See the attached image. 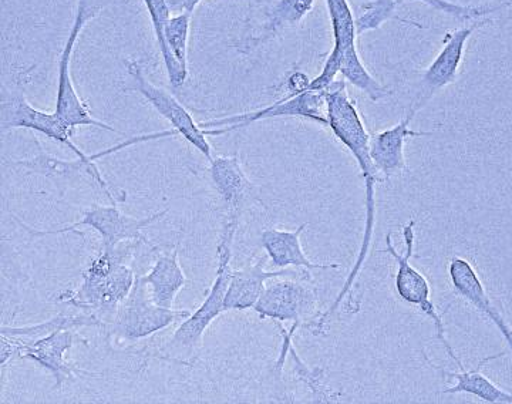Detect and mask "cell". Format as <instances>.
Returning <instances> with one entry per match:
<instances>
[{
	"instance_id": "5",
	"label": "cell",
	"mask_w": 512,
	"mask_h": 404,
	"mask_svg": "<svg viewBox=\"0 0 512 404\" xmlns=\"http://www.w3.org/2000/svg\"><path fill=\"white\" fill-rule=\"evenodd\" d=\"M191 315L187 309H168L157 305L151 299L146 282L137 275L133 289L126 301L121 303L109 323L111 335L114 338L138 342L170 328L173 323L184 321Z\"/></svg>"
},
{
	"instance_id": "17",
	"label": "cell",
	"mask_w": 512,
	"mask_h": 404,
	"mask_svg": "<svg viewBox=\"0 0 512 404\" xmlns=\"http://www.w3.org/2000/svg\"><path fill=\"white\" fill-rule=\"evenodd\" d=\"M265 259L242 269H232L227 295H225V311H247L254 309L256 303L265 292L266 282L276 278H293L292 269L266 271Z\"/></svg>"
},
{
	"instance_id": "27",
	"label": "cell",
	"mask_w": 512,
	"mask_h": 404,
	"mask_svg": "<svg viewBox=\"0 0 512 404\" xmlns=\"http://www.w3.org/2000/svg\"><path fill=\"white\" fill-rule=\"evenodd\" d=\"M191 13H178L168 20L164 30L165 45L178 65L188 72V40H190Z\"/></svg>"
},
{
	"instance_id": "19",
	"label": "cell",
	"mask_w": 512,
	"mask_h": 404,
	"mask_svg": "<svg viewBox=\"0 0 512 404\" xmlns=\"http://www.w3.org/2000/svg\"><path fill=\"white\" fill-rule=\"evenodd\" d=\"M178 249L180 245L177 244L173 251L158 255L150 272L141 275L151 299L163 308L174 309L175 298L187 285V276L178 259Z\"/></svg>"
},
{
	"instance_id": "30",
	"label": "cell",
	"mask_w": 512,
	"mask_h": 404,
	"mask_svg": "<svg viewBox=\"0 0 512 404\" xmlns=\"http://www.w3.org/2000/svg\"><path fill=\"white\" fill-rule=\"evenodd\" d=\"M167 2L174 15H178V13H191V15H194L195 9L204 0H167Z\"/></svg>"
},
{
	"instance_id": "1",
	"label": "cell",
	"mask_w": 512,
	"mask_h": 404,
	"mask_svg": "<svg viewBox=\"0 0 512 404\" xmlns=\"http://www.w3.org/2000/svg\"><path fill=\"white\" fill-rule=\"evenodd\" d=\"M138 245L143 244L128 242L114 251L101 249L83 272L79 288L60 292L56 302L82 309L109 325L136 282L137 275L126 261Z\"/></svg>"
},
{
	"instance_id": "7",
	"label": "cell",
	"mask_w": 512,
	"mask_h": 404,
	"mask_svg": "<svg viewBox=\"0 0 512 404\" xmlns=\"http://www.w3.org/2000/svg\"><path fill=\"white\" fill-rule=\"evenodd\" d=\"M167 214L168 208H165V210L157 211L156 214L148 215L146 218H134L124 214L116 204H111L110 207L93 205V207L83 211L82 220L60 228V230L35 232L26 225L25 227L33 237L63 234V232H74L79 227H89L100 235L101 249L114 251V249L121 247L123 244H128V242L153 247L150 239L146 238L143 231L154 222L163 220Z\"/></svg>"
},
{
	"instance_id": "15",
	"label": "cell",
	"mask_w": 512,
	"mask_h": 404,
	"mask_svg": "<svg viewBox=\"0 0 512 404\" xmlns=\"http://www.w3.org/2000/svg\"><path fill=\"white\" fill-rule=\"evenodd\" d=\"M15 339L19 343L18 359L32 360L52 373L57 389L76 375V366L66 359V353L73 348L76 340V332L72 329L53 332L36 340Z\"/></svg>"
},
{
	"instance_id": "23",
	"label": "cell",
	"mask_w": 512,
	"mask_h": 404,
	"mask_svg": "<svg viewBox=\"0 0 512 404\" xmlns=\"http://www.w3.org/2000/svg\"><path fill=\"white\" fill-rule=\"evenodd\" d=\"M325 5L328 9L330 26H332V52L339 57L340 66L359 59L360 55L356 47V39L359 35H357L356 19L348 0H325Z\"/></svg>"
},
{
	"instance_id": "14",
	"label": "cell",
	"mask_w": 512,
	"mask_h": 404,
	"mask_svg": "<svg viewBox=\"0 0 512 404\" xmlns=\"http://www.w3.org/2000/svg\"><path fill=\"white\" fill-rule=\"evenodd\" d=\"M448 276H450V282L456 295L473 305L484 318L493 323L507 342L512 353L511 325L505 321L500 309L491 301L490 295H488L487 289H485L474 265L466 258L453 257L450 264H448Z\"/></svg>"
},
{
	"instance_id": "12",
	"label": "cell",
	"mask_w": 512,
	"mask_h": 404,
	"mask_svg": "<svg viewBox=\"0 0 512 404\" xmlns=\"http://www.w3.org/2000/svg\"><path fill=\"white\" fill-rule=\"evenodd\" d=\"M212 185L225 210V227L238 230L242 215L261 204L259 188L245 173L238 156H217L210 161Z\"/></svg>"
},
{
	"instance_id": "26",
	"label": "cell",
	"mask_w": 512,
	"mask_h": 404,
	"mask_svg": "<svg viewBox=\"0 0 512 404\" xmlns=\"http://www.w3.org/2000/svg\"><path fill=\"white\" fill-rule=\"evenodd\" d=\"M403 0H370L362 6V15L356 19L357 35L382 28L387 20H399V22L410 23L421 28L412 20L400 18L397 15V8L402 5Z\"/></svg>"
},
{
	"instance_id": "22",
	"label": "cell",
	"mask_w": 512,
	"mask_h": 404,
	"mask_svg": "<svg viewBox=\"0 0 512 404\" xmlns=\"http://www.w3.org/2000/svg\"><path fill=\"white\" fill-rule=\"evenodd\" d=\"M316 0H276L274 5L266 10V19L261 32L252 37L247 49H256L268 40L281 35L286 29L295 28L312 12Z\"/></svg>"
},
{
	"instance_id": "9",
	"label": "cell",
	"mask_w": 512,
	"mask_h": 404,
	"mask_svg": "<svg viewBox=\"0 0 512 404\" xmlns=\"http://www.w3.org/2000/svg\"><path fill=\"white\" fill-rule=\"evenodd\" d=\"M126 66L128 76L133 82V90L140 93L157 113L171 124L178 136L187 140L195 150L200 151L202 156L211 161L214 157H212V147L207 138V130L195 123L190 111L185 109L173 94L151 83L140 63L136 60H127Z\"/></svg>"
},
{
	"instance_id": "21",
	"label": "cell",
	"mask_w": 512,
	"mask_h": 404,
	"mask_svg": "<svg viewBox=\"0 0 512 404\" xmlns=\"http://www.w3.org/2000/svg\"><path fill=\"white\" fill-rule=\"evenodd\" d=\"M282 336L281 352H279V358L276 360L275 369L279 373L284 369L286 359H291V366L293 376L308 387L309 392L315 397L316 402L332 403L338 402L339 396L333 395L332 390L323 383L325 375H323V369L309 368L306 365L305 360L299 356L298 350L293 346V336L288 329L284 328L282 323H276Z\"/></svg>"
},
{
	"instance_id": "16",
	"label": "cell",
	"mask_w": 512,
	"mask_h": 404,
	"mask_svg": "<svg viewBox=\"0 0 512 404\" xmlns=\"http://www.w3.org/2000/svg\"><path fill=\"white\" fill-rule=\"evenodd\" d=\"M413 119V114L407 113V116L396 126L370 136V157L377 171L382 175L383 183L406 173L407 161L404 150H406L407 140L431 134L412 130L410 124Z\"/></svg>"
},
{
	"instance_id": "6",
	"label": "cell",
	"mask_w": 512,
	"mask_h": 404,
	"mask_svg": "<svg viewBox=\"0 0 512 404\" xmlns=\"http://www.w3.org/2000/svg\"><path fill=\"white\" fill-rule=\"evenodd\" d=\"M318 289L301 279L276 278L266 285L265 292L255 305L259 318L276 323L291 322L289 332L295 335L299 328H311L319 318Z\"/></svg>"
},
{
	"instance_id": "11",
	"label": "cell",
	"mask_w": 512,
	"mask_h": 404,
	"mask_svg": "<svg viewBox=\"0 0 512 404\" xmlns=\"http://www.w3.org/2000/svg\"><path fill=\"white\" fill-rule=\"evenodd\" d=\"M0 129L2 131L12 129H26L43 134L50 140L66 146L76 154L77 158L89 160V154L80 150L79 146L72 140V131L67 129L62 120L53 113L37 110L26 99L22 90H3L2 101H0Z\"/></svg>"
},
{
	"instance_id": "3",
	"label": "cell",
	"mask_w": 512,
	"mask_h": 404,
	"mask_svg": "<svg viewBox=\"0 0 512 404\" xmlns=\"http://www.w3.org/2000/svg\"><path fill=\"white\" fill-rule=\"evenodd\" d=\"M416 221L412 220L403 227L404 254H399L392 241V234L386 235V248L379 252L389 254L396 262V275H394V288L397 295L407 305L413 306L417 311L423 313L436 329V338L443 346L450 359L458 366V369H464L461 359L458 358L456 350L448 342L446 326H444L443 316L437 311L436 305L431 301V284L427 276L412 265L414 247H416Z\"/></svg>"
},
{
	"instance_id": "20",
	"label": "cell",
	"mask_w": 512,
	"mask_h": 404,
	"mask_svg": "<svg viewBox=\"0 0 512 404\" xmlns=\"http://www.w3.org/2000/svg\"><path fill=\"white\" fill-rule=\"evenodd\" d=\"M505 353H497V355L490 356L481 360L480 363L474 369H460V372H448L439 366L433 365L431 360L427 358V363L436 370H439L441 375L446 376L447 379H454L456 383L453 386L448 387L444 390V393H450V395H457V393H466V395L476 396L478 399L483 400L485 403L490 404H512V393L507 390L501 389L491 382L487 376L483 375L481 369L484 365L490 363L491 360L503 358Z\"/></svg>"
},
{
	"instance_id": "28",
	"label": "cell",
	"mask_w": 512,
	"mask_h": 404,
	"mask_svg": "<svg viewBox=\"0 0 512 404\" xmlns=\"http://www.w3.org/2000/svg\"><path fill=\"white\" fill-rule=\"evenodd\" d=\"M414 2L423 3V5L429 6V8L437 10V12L444 13V15L450 16V18L456 19L461 23L477 22V20H481L485 16L498 12V10L508 6V3L498 6H464L450 2V0H414Z\"/></svg>"
},
{
	"instance_id": "10",
	"label": "cell",
	"mask_w": 512,
	"mask_h": 404,
	"mask_svg": "<svg viewBox=\"0 0 512 404\" xmlns=\"http://www.w3.org/2000/svg\"><path fill=\"white\" fill-rule=\"evenodd\" d=\"M485 23H488V20H477V22L468 23V25L454 30V32L447 33L439 55L421 74L416 96L410 104V114L416 117V114L424 109L436 94L456 82L461 65H463L468 40Z\"/></svg>"
},
{
	"instance_id": "18",
	"label": "cell",
	"mask_w": 512,
	"mask_h": 404,
	"mask_svg": "<svg viewBox=\"0 0 512 404\" xmlns=\"http://www.w3.org/2000/svg\"><path fill=\"white\" fill-rule=\"evenodd\" d=\"M308 224H302L301 227L293 231L276 230V228H266L261 234V245L265 249L266 257L271 259L272 265L276 269L302 268L305 271H330V269H340V264H319L312 262L306 257L301 244V235Z\"/></svg>"
},
{
	"instance_id": "4",
	"label": "cell",
	"mask_w": 512,
	"mask_h": 404,
	"mask_svg": "<svg viewBox=\"0 0 512 404\" xmlns=\"http://www.w3.org/2000/svg\"><path fill=\"white\" fill-rule=\"evenodd\" d=\"M100 12L101 6L97 5L94 0H77L72 29H70L69 36H67L66 43H64L62 53H60L59 66H57L55 113L72 133L79 127H97L100 130L119 133L114 127L97 120L93 116L89 106L80 99L72 79V57L77 40L82 35L87 23L92 22Z\"/></svg>"
},
{
	"instance_id": "29",
	"label": "cell",
	"mask_w": 512,
	"mask_h": 404,
	"mask_svg": "<svg viewBox=\"0 0 512 404\" xmlns=\"http://www.w3.org/2000/svg\"><path fill=\"white\" fill-rule=\"evenodd\" d=\"M309 84H311V79L305 73L295 72L286 80V90H288V94L295 96V94L306 92L309 89Z\"/></svg>"
},
{
	"instance_id": "25",
	"label": "cell",
	"mask_w": 512,
	"mask_h": 404,
	"mask_svg": "<svg viewBox=\"0 0 512 404\" xmlns=\"http://www.w3.org/2000/svg\"><path fill=\"white\" fill-rule=\"evenodd\" d=\"M97 328L101 326L103 328L104 323L100 321L96 316L89 315V313H80V315H66V313H60L55 318L49 319V321L36 323V325L20 326V328H9V326H2L0 335L10 336V338H18L22 340H36L45 338L50 333L63 331V329H76L86 328Z\"/></svg>"
},
{
	"instance_id": "13",
	"label": "cell",
	"mask_w": 512,
	"mask_h": 404,
	"mask_svg": "<svg viewBox=\"0 0 512 404\" xmlns=\"http://www.w3.org/2000/svg\"><path fill=\"white\" fill-rule=\"evenodd\" d=\"M104 156H107L106 151L94 154L89 160L77 158L76 161H64L50 156L39 146V154L37 156L16 161L12 166L23 168V170H28L32 174L42 175V177L49 178V180L55 181V183L69 184L82 181V183L96 185L101 193L109 198L111 204L124 202L127 200L126 191L111 190V185L104 180L100 168L97 167V158Z\"/></svg>"
},
{
	"instance_id": "2",
	"label": "cell",
	"mask_w": 512,
	"mask_h": 404,
	"mask_svg": "<svg viewBox=\"0 0 512 404\" xmlns=\"http://www.w3.org/2000/svg\"><path fill=\"white\" fill-rule=\"evenodd\" d=\"M237 231L222 228L220 242H218V268L210 291L205 296L200 308L191 313L181 325L175 329L173 336L160 349L158 358L168 362L191 365L200 355L204 346V335L211 323L225 311V295L231 278L232 248H234Z\"/></svg>"
},
{
	"instance_id": "24",
	"label": "cell",
	"mask_w": 512,
	"mask_h": 404,
	"mask_svg": "<svg viewBox=\"0 0 512 404\" xmlns=\"http://www.w3.org/2000/svg\"><path fill=\"white\" fill-rule=\"evenodd\" d=\"M148 15H150L151 25H153L154 35H156L158 50H160L161 57L167 72L168 80H170L171 87L180 89L187 82L188 72L183 67L178 65L177 60L171 55L167 45H165L164 30L167 26L168 20L173 18L170 5L167 0H143Z\"/></svg>"
},
{
	"instance_id": "8",
	"label": "cell",
	"mask_w": 512,
	"mask_h": 404,
	"mask_svg": "<svg viewBox=\"0 0 512 404\" xmlns=\"http://www.w3.org/2000/svg\"><path fill=\"white\" fill-rule=\"evenodd\" d=\"M281 117H296L312 121L318 126L328 127L326 119V90L325 92H306L286 94L281 100L275 101L264 109L237 114V116L220 117V119L204 121L200 126L207 129L208 136H222L231 131L244 129L256 121L281 119Z\"/></svg>"
}]
</instances>
